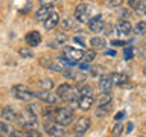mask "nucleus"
Segmentation results:
<instances>
[{
	"instance_id": "1",
	"label": "nucleus",
	"mask_w": 146,
	"mask_h": 137,
	"mask_svg": "<svg viewBox=\"0 0 146 137\" xmlns=\"http://www.w3.org/2000/svg\"><path fill=\"white\" fill-rule=\"evenodd\" d=\"M56 94H58V98L64 100V102H75V100L79 99V88L78 87H73L70 84H61V85H58V88H56Z\"/></svg>"
},
{
	"instance_id": "2",
	"label": "nucleus",
	"mask_w": 146,
	"mask_h": 137,
	"mask_svg": "<svg viewBox=\"0 0 146 137\" xmlns=\"http://www.w3.org/2000/svg\"><path fill=\"white\" fill-rule=\"evenodd\" d=\"M17 122L20 123V126L23 130H35V128H38V116L34 113H31L29 110L21 111L18 114Z\"/></svg>"
},
{
	"instance_id": "3",
	"label": "nucleus",
	"mask_w": 146,
	"mask_h": 137,
	"mask_svg": "<svg viewBox=\"0 0 146 137\" xmlns=\"http://www.w3.org/2000/svg\"><path fill=\"white\" fill-rule=\"evenodd\" d=\"M43 130L47 136H64L66 134V126L50 117H46V120L43 123Z\"/></svg>"
},
{
	"instance_id": "4",
	"label": "nucleus",
	"mask_w": 146,
	"mask_h": 137,
	"mask_svg": "<svg viewBox=\"0 0 146 137\" xmlns=\"http://www.w3.org/2000/svg\"><path fill=\"white\" fill-rule=\"evenodd\" d=\"M84 52L85 50H81V49L66 47L62 50V59L66 63V66H73V64L82 61L84 59Z\"/></svg>"
},
{
	"instance_id": "5",
	"label": "nucleus",
	"mask_w": 146,
	"mask_h": 137,
	"mask_svg": "<svg viewBox=\"0 0 146 137\" xmlns=\"http://www.w3.org/2000/svg\"><path fill=\"white\" fill-rule=\"evenodd\" d=\"M11 93L15 99L23 100V102H31V100L34 99V91H31L26 85H23V84L14 85L11 88Z\"/></svg>"
},
{
	"instance_id": "6",
	"label": "nucleus",
	"mask_w": 146,
	"mask_h": 137,
	"mask_svg": "<svg viewBox=\"0 0 146 137\" xmlns=\"http://www.w3.org/2000/svg\"><path fill=\"white\" fill-rule=\"evenodd\" d=\"M55 120H58L61 125L67 126L70 125L73 122V119H75V113H73L72 108H56V111H55Z\"/></svg>"
},
{
	"instance_id": "7",
	"label": "nucleus",
	"mask_w": 146,
	"mask_h": 137,
	"mask_svg": "<svg viewBox=\"0 0 146 137\" xmlns=\"http://www.w3.org/2000/svg\"><path fill=\"white\" fill-rule=\"evenodd\" d=\"M91 17V6L88 3H79L75 8V18L81 23H88Z\"/></svg>"
},
{
	"instance_id": "8",
	"label": "nucleus",
	"mask_w": 146,
	"mask_h": 137,
	"mask_svg": "<svg viewBox=\"0 0 146 137\" xmlns=\"http://www.w3.org/2000/svg\"><path fill=\"white\" fill-rule=\"evenodd\" d=\"M34 98L36 99H40L41 102H44V104H56L59 98H58V94L56 93H52L50 90H35L34 91Z\"/></svg>"
},
{
	"instance_id": "9",
	"label": "nucleus",
	"mask_w": 146,
	"mask_h": 137,
	"mask_svg": "<svg viewBox=\"0 0 146 137\" xmlns=\"http://www.w3.org/2000/svg\"><path fill=\"white\" fill-rule=\"evenodd\" d=\"M90 125H91V120H90V117H85V116H82L78 119V122H76V125H75V132L78 136H82V134H85L87 131L90 130Z\"/></svg>"
},
{
	"instance_id": "10",
	"label": "nucleus",
	"mask_w": 146,
	"mask_h": 137,
	"mask_svg": "<svg viewBox=\"0 0 146 137\" xmlns=\"http://www.w3.org/2000/svg\"><path fill=\"white\" fill-rule=\"evenodd\" d=\"M88 27H90V31H91V32H94V34H99V32H100V31H104V27H105V21H104V18L100 17V15L90 18V21H88Z\"/></svg>"
},
{
	"instance_id": "11",
	"label": "nucleus",
	"mask_w": 146,
	"mask_h": 137,
	"mask_svg": "<svg viewBox=\"0 0 146 137\" xmlns=\"http://www.w3.org/2000/svg\"><path fill=\"white\" fill-rule=\"evenodd\" d=\"M0 116L5 122H17V116L18 113H15V110H14L11 105H6V107H3V110L0 111Z\"/></svg>"
},
{
	"instance_id": "12",
	"label": "nucleus",
	"mask_w": 146,
	"mask_h": 137,
	"mask_svg": "<svg viewBox=\"0 0 146 137\" xmlns=\"http://www.w3.org/2000/svg\"><path fill=\"white\" fill-rule=\"evenodd\" d=\"M58 23H59V14L52 11V12H50V15L43 21V25H44V29L46 31H52L53 27L58 26Z\"/></svg>"
},
{
	"instance_id": "13",
	"label": "nucleus",
	"mask_w": 146,
	"mask_h": 137,
	"mask_svg": "<svg viewBox=\"0 0 146 137\" xmlns=\"http://www.w3.org/2000/svg\"><path fill=\"white\" fill-rule=\"evenodd\" d=\"M26 43L27 46H31V47H35V46H38L41 43V34L38 31H31L26 34Z\"/></svg>"
},
{
	"instance_id": "14",
	"label": "nucleus",
	"mask_w": 146,
	"mask_h": 137,
	"mask_svg": "<svg viewBox=\"0 0 146 137\" xmlns=\"http://www.w3.org/2000/svg\"><path fill=\"white\" fill-rule=\"evenodd\" d=\"M113 79L111 75H102L99 78V90L100 91H111L113 88Z\"/></svg>"
},
{
	"instance_id": "15",
	"label": "nucleus",
	"mask_w": 146,
	"mask_h": 137,
	"mask_svg": "<svg viewBox=\"0 0 146 137\" xmlns=\"http://www.w3.org/2000/svg\"><path fill=\"white\" fill-rule=\"evenodd\" d=\"M93 102H94L93 96H84V94H81L79 99H78V105H79L81 110H90L91 105H93Z\"/></svg>"
},
{
	"instance_id": "16",
	"label": "nucleus",
	"mask_w": 146,
	"mask_h": 137,
	"mask_svg": "<svg viewBox=\"0 0 146 137\" xmlns=\"http://www.w3.org/2000/svg\"><path fill=\"white\" fill-rule=\"evenodd\" d=\"M52 6H41L40 9H36V14H35V20L36 21H44L46 18L50 15L52 12Z\"/></svg>"
},
{
	"instance_id": "17",
	"label": "nucleus",
	"mask_w": 146,
	"mask_h": 137,
	"mask_svg": "<svg viewBox=\"0 0 146 137\" xmlns=\"http://www.w3.org/2000/svg\"><path fill=\"white\" fill-rule=\"evenodd\" d=\"M111 79H113V84L114 85H126L129 82V78H128L125 73H113L111 75Z\"/></svg>"
},
{
	"instance_id": "18",
	"label": "nucleus",
	"mask_w": 146,
	"mask_h": 137,
	"mask_svg": "<svg viewBox=\"0 0 146 137\" xmlns=\"http://www.w3.org/2000/svg\"><path fill=\"white\" fill-rule=\"evenodd\" d=\"M111 102L110 104H102V105H98V110H96V116L98 117H105L108 116L110 111H111Z\"/></svg>"
},
{
	"instance_id": "19",
	"label": "nucleus",
	"mask_w": 146,
	"mask_h": 137,
	"mask_svg": "<svg viewBox=\"0 0 146 137\" xmlns=\"http://www.w3.org/2000/svg\"><path fill=\"white\" fill-rule=\"evenodd\" d=\"M14 134H15V131L6 122H0V137H11Z\"/></svg>"
},
{
	"instance_id": "20",
	"label": "nucleus",
	"mask_w": 146,
	"mask_h": 137,
	"mask_svg": "<svg viewBox=\"0 0 146 137\" xmlns=\"http://www.w3.org/2000/svg\"><path fill=\"white\" fill-rule=\"evenodd\" d=\"M117 31L120 32V34H129V32L132 31V26H131L129 21L120 20V21L117 23Z\"/></svg>"
},
{
	"instance_id": "21",
	"label": "nucleus",
	"mask_w": 146,
	"mask_h": 137,
	"mask_svg": "<svg viewBox=\"0 0 146 137\" xmlns=\"http://www.w3.org/2000/svg\"><path fill=\"white\" fill-rule=\"evenodd\" d=\"M113 100V94L111 91H102L100 96L98 98V105H102V104H110Z\"/></svg>"
},
{
	"instance_id": "22",
	"label": "nucleus",
	"mask_w": 146,
	"mask_h": 137,
	"mask_svg": "<svg viewBox=\"0 0 146 137\" xmlns=\"http://www.w3.org/2000/svg\"><path fill=\"white\" fill-rule=\"evenodd\" d=\"M90 44H91V47H93L94 50L96 49H104L105 47V40L102 38V37H94V38H91Z\"/></svg>"
},
{
	"instance_id": "23",
	"label": "nucleus",
	"mask_w": 146,
	"mask_h": 137,
	"mask_svg": "<svg viewBox=\"0 0 146 137\" xmlns=\"http://www.w3.org/2000/svg\"><path fill=\"white\" fill-rule=\"evenodd\" d=\"M38 85H40L43 90H52L53 87H55V82L50 79V78H44V79H41V81L38 82Z\"/></svg>"
},
{
	"instance_id": "24",
	"label": "nucleus",
	"mask_w": 146,
	"mask_h": 137,
	"mask_svg": "<svg viewBox=\"0 0 146 137\" xmlns=\"http://www.w3.org/2000/svg\"><path fill=\"white\" fill-rule=\"evenodd\" d=\"M18 55H20V58H25V59L34 58V52L29 47H20L18 49Z\"/></svg>"
},
{
	"instance_id": "25",
	"label": "nucleus",
	"mask_w": 146,
	"mask_h": 137,
	"mask_svg": "<svg viewBox=\"0 0 146 137\" xmlns=\"http://www.w3.org/2000/svg\"><path fill=\"white\" fill-rule=\"evenodd\" d=\"M55 111H56V107H55V104H49V107H44L43 108V114L46 117H52L55 116Z\"/></svg>"
},
{
	"instance_id": "26",
	"label": "nucleus",
	"mask_w": 146,
	"mask_h": 137,
	"mask_svg": "<svg viewBox=\"0 0 146 137\" xmlns=\"http://www.w3.org/2000/svg\"><path fill=\"white\" fill-rule=\"evenodd\" d=\"M134 31H135V34H139V35L145 34V32H146V21H139L134 26Z\"/></svg>"
},
{
	"instance_id": "27",
	"label": "nucleus",
	"mask_w": 146,
	"mask_h": 137,
	"mask_svg": "<svg viewBox=\"0 0 146 137\" xmlns=\"http://www.w3.org/2000/svg\"><path fill=\"white\" fill-rule=\"evenodd\" d=\"M123 131H125V128H123L122 123H116L111 130V136H122Z\"/></svg>"
},
{
	"instance_id": "28",
	"label": "nucleus",
	"mask_w": 146,
	"mask_h": 137,
	"mask_svg": "<svg viewBox=\"0 0 146 137\" xmlns=\"http://www.w3.org/2000/svg\"><path fill=\"white\" fill-rule=\"evenodd\" d=\"M94 58H96L94 49H93V50H85V52H84V61H85V63H91Z\"/></svg>"
},
{
	"instance_id": "29",
	"label": "nucleus",
	"mask_w": 146,
	"mask_h": 137,
	"mask_svg": "<svg viewBox=\"0 0 146 137\" xmlns=\"http://www.w3.org/2000/svg\"><path fill=\"white\" fill-rule=\"evenodd\" d=\"M55 41H56L59 46H62V44H66L67 41H68V37L66 34H62V32H59V34L56 35V38H55Z\"/></svg>"
},
{
	"instance_id": "30",
	"label": "nucleus",
	"mask_w": 146,
	"mask_h": 137,
	"mask_svg": "<svg viewBox=\"0 0 146 137\" xmlns=\"http://www.w3.org/2000/svg\"><path fill=\"white\" fill-rule=\"evenodd\" d=\"M79 93L84 94V96H93V88L90 85H82L79 88Z\"/></svg>"
},
{
	"instance_id": "31",
	"label": "nucleus",
	"mask_w": 146,
	"mask_h": 137,
	"mask_svg": "<svg viewBox=\"0 0 146 137\" xmlns=\"http://www.w3.org/2000/svg\"><path fill=\"white\" fill-rule=\"evenodd\" d=\"M61 26L64 29H72V27H75V20L73 18H66L64 21H61Z\"/></svg>"
},
{
	"instance_id": "32",
	"label": "nucleus",
	"mask_w": 146,
	"mask_h": 137,
	"mask_svg": "<svg viewBox=\"0 0 146 137\" xmlns=\"http://www.w3.org/2000/svg\"><path fill=\"white\" fill-rule=\"evenodd\" d=\"M26 110H29L31 113L36 114V116H38V111H40V108H38V105H36V104H29V105L26 107Z\"/></svg>"
},
{
	"instance_id": "33",
	"label": "nucleus",
	"mask_w": 146,
	"mask_h": 137,
	"mask_svg": "<svg viewBox=\"0 0 146 137\" xmlns=\"http://www.w3.org/2000/svg\"><path fill=\"white\" fill-rule=\"evenodd\" d=\"M41 6H53V3H56V0H38Z\"/></svg>"
},
{
	"instance_id": "34",
	"label": "nucleus",
	"mask_w": 146,
	"mask_h": 137,
	"mask_svg": "<svg viewBox=\"0 0 146 137\" xmlns=\"http://www.w3.org/2000/svg\"><path fill=\"white\" fill-rule=\"evenodd\" d=\"M139 0H128V5H129V8L131 9H135L137 6H139Z\"/></svg>"
},
{
	"instance_id": "35",
	"label": "nucleus",
	"mask_w": 146,
	"mask_h": 137,
	"mask_svg": "<svg viewBox=\"0 0 146 137\" xmlns=\"http://www.w3.org/2000/svg\"><path fill=\"white\" fill-rule=\"evenodd\" d=\"M110 6H120V5L123 3V0H108Z\"/></svg>"
},
{
	"instance_id": "36",
	"label": "nucleus",
	"mask_w": 146,
	"mask_h": 137,
	"mask_svg": "<svg viewBox=\"0 0 146 137\" xmlns=\"http://www.w3.org/2000/svg\"><path fill=\"white\" fill-rule=\"evenodd\" d=\"M131 58H132V49L126 47L125 49V59H131Z\"/></svg>"
},
{
	"instance_id": "37",
	"label": "nucleus",
	"mask_w": 146,
	"mask_h": 137,
	"mask_svg": "<svg viewBox=\"0 0 146 137\" xmlns=\"http://www.w3.org/2000/svg\"><path fill=\"white\" fill-rule=\"evenodd\" d=\"M123 117H125V111H119L116 116H114V120H117V122H119V120H122Z\"/></svg>"
},
{
	"instance_id": "38",
	"label": "nucleus",
	"mask_w": 146,
	"mask_h": 137,
	"mask_svg": "<svg viewBox=\"0 0 146 137\" xmlns=\"http://www.w3.org/2000/svg\"><path fill=\"white\" fill-rule=\"evenodd\" d=\"M88 63H81L79 64V68H81V72H87V70H88Z\"/></svg>"
},
{
	"instance_id": "39",
	"label": "nucleus",
	"mask_w": 146,
	"mask_h": 137,
	"mask_svg": "<svg viewBox=\"0 0 146 137\" xmlns=\"http://www.w3.org/2000/svg\"><path fill=\"white\" fill-rule=\"evenodd\" d=\"M140 57L141 58H146V44H143V46H141V47H140Z\"/></svg>"
},
{
	"instance_id": "40",
	"label": "nucleus",
	"mask_w": 146,
	"mask_h": 137,
	"mask_svg": "<svg viewBox=\"0 0 146 137\" xmlns=\"http://www.w3.org/2000/svg\"><path fill=\"white\" fill-rule=\"evenodd\" d=\"M73 41H76V43H79L81 46H85V40H82L81 37H75V38H73Z\"/></svg>"
},
{
	"instance_id": "41",
	"label": "nucleus",
	"mask_w": 146,
	"mask_h": 137,
	"mask_svg": "<svg viewBox=\"0 0 146 137\" xmlns=\"http://www.w3.org/2000/svg\"><path fill=\"white\" fill-rule=\"evenodd\" d=\"M111 44H113V46H125V43H123V41H119V40L111 41Z\"/></svg>"
},
{
	"instance_id": "42",
	"label": "nucleus",
	"mask_w": 146,
	"mask_h": 137,
	"mask_svg": "<svg viewBox=\"0 0 146 137\" xmlns=\"http://www.w3.org/2000/svg\"><path fill=\"white\" fill-rule=\"evenodd\" d=\"M132 126H134V125H132L131 122L128 123V125H126V132H131V131H132Z\"/></svg>"
},
{
	"instance_id": "43",
	"label": "nucleus",
	"mask_w": 146,
	"mask_h": 137,
	"mask_svg": "<svg viewBox=\"0 0 146 137\" xmlns=\"http://www.w3.org/2000/svg\"><path fill=\"white\" fill-rule=\"evenodd\" d=\"M105 53H107V55H111V57H114V55H116V50H107Z\"/></svg>"
},
{
	"instance_id": "44",
	"label": "nucleus",
	"mask_w": 146,
	"mask_h": 137,
	"mask_svg": "<svg viewBox=\"0 0 146 137\" xmlns=\"http://www.w3.org/2000/svg\"><path fill=\"white\" fill-rule=\"evenodd\" d=\"M143 75H146V64L143 66Z\"/></svg>"
},
{
	"instance_id": "45",
	"label": "nucleus",
	"mask_w": 146,
	"mask_h": 137,
	"mask_svg": "<svg viewBox=\"0 0 146 137\" xmlns=\"http://www.w3.org/2000/svg\"><path fill=\"white\" fill-rule=\"evenodd\" d=\"M143 3H145V6H146V0H143Z\"/></svg>"
}]
</instances>
